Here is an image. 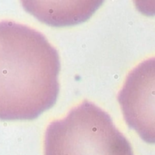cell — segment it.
I'll use <instances>...</instances> for the list:
<instances>
[{
    "instance_id": "cell-1",
    "label": "cell",
    "mask_w": 155,
    "mask_h": 155,
    "mask_svg": "<svg viewBox=\"0 0 155 155\" xmlns=\"http://www.w3.org/2000/svg\"><path fill=\"white\" fill-rule=\"evenodd\" d=\"M58 53L42 33L0 21V120H33L59 93Z\"/></svg>"
},
{
    "instance_id": "cell-2",
    "label": "cell",
    "mask_w": 155,
    "mask_h": 155,
    "mask_svg": "<svg viewBox=\"0 0 155 155\" xmlns=\"http://www.w3.org/2000/svg\"><path fill=\"white\" fill-rule=\"evenodd\" d=\"M44 152L45 155H134L111 116L86 100L64 119L49 124Z\"/></svg>"
}]
</instances>
